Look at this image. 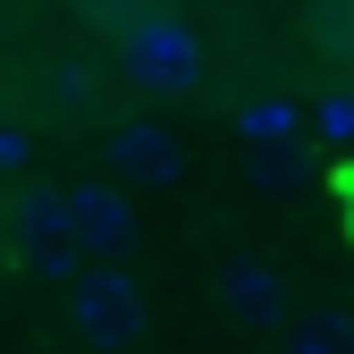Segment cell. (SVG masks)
Returning a JSON list of instances; mask_svg holds the SVG:
<instances>
[{
  "label": "cell",
  "instance_id": "obj_1",
  "mask_svg": "<svg viewBox=\"0 0 354 354\" xmlns=\"http://www.w3.org/2000/svg\"><path fill=\"white\" fill-rule=\"evenodd\" d=\"M68 329H76V346H93V354H136L152 337V295H144V279L118 270V261L76 270L68 279Z\"/></svg>",
  "mask_w": 354,
  "mask_h": 354
},
{
  "label": "cell",
  "instance_id": "obj_2",
  "mask_svg": "<svg viewBox=\"0 0 354 354\" xmlns=\"http://www.w3.org/2000/svg\"><path fill=\"white\" fill-rule=\"evenodd\" d=\"M118 42V68H127V84H144L152 102H186V93H203V42H194V26L169 9H144L127 34H110Z\"/></svg>",
  "mask_w": 354,
  "mask_h": 354
},
{
  "label": "cell",
  "instance_id": "obj_3",
  "mask_svg": "<svg viewBox=\"0 0 354 354\" xmlns=\"http://www.w3.org/2000/svg\"><path fill=\"white\" fill-rule=\"evenodd\" d=\"M9 245L34 279H51L68 287L84 270V253H76V219H68V177H34V186L9 203Z\"/></svg>",
  "mask_w": 354,
  "mask_h": 354
},
{
  "label": "cell",
  "instance_id": "obj_4",
  "mask_svg": "<svg viewBox=\"0 0 354 354\" xmlns=\"http://www.w3.org/2000/svg\"><path fill=\"white\" fill-rule=\"evenodd\" d=\"M102 177L110 186H144V194H169L177 177H186V152L160 118H110L102 136Z\"/></svg>",
  "mask_w": 354,
  "mask_h": 354
},
{
  "label": "cell",
  "instance_id": "obj_5",
  "mask_svg": "<svg viewBox=\"0 0 354 354\" xmlns=\"http://www.w3.org/2000/svg\"><path fill=\"white\" fill-rule=\"evenodd\" d=\"M68 219H76V253L84 261H127L136 236H144L136 194L110 186V177H68Z\"/></svg>",
  "mask_w": 354,
  "mask_h": 354
},
{
  "label": "cell",
  "instance_id": "obj_6",
  "mask_svg": "<svg viewBox=\"0 0 354 354\" xmlns=\"http://www.w3.org/2000/svg\"><path fill=\"white\" fill-rule=\"evenodd\" d=\"M211 295L228 304V313H236L245 329H279V321H287V279H279V261H261V253H236V261H219Z\"/></svg>",
  "mask_w": 354,
  "mask_h": 354
},
{
  "label": "cell",
  "instance_id": "obj_7",
  "mask_svg": "<svg viewBox=\"0 0 354 354\" xmlns=\"http://www.w3.org/2000/svg\"><path fill=\"white\" fill-rule=\"evenodd\" d=\"M236 136H245V152H287V144H304V110L287 93H253L236 110Z\"/></svg>",
  "mask_w": 354,
  "mask_h": 354
},
{
  "label": "cell",
  "instance_id": "obj_8",
  "mask_svg": "<svg viewBox=\"0 0 354 354\" xmlns=\"http://www.w3.org/2000/svg\"><path fill=\"white\" fill-rule=\"evenodd\" d=\"M287 354H354V313H295Z\"/></svg>",
  "mask_w": 354,
  "mask_h": 354
},
{
  "label": "cell",
  "instance_id": "obj_9",
  "mask_svg": "<svg viewBox=\"0 0 354 354\" xmlns=\"http://www.w3.org/2000/svg\"><path fill=\"white\" fill-rule=\"evenodd\" d=\"M313 42L354 68V0H313Z\"/></svg>",
  "mask_w": 354,
  "mask_h": 354
},
{
  "label": "cell",
  "instance_id": "obj_10",
  "mask_svg": "<svg viewBox=\"0 0 354 354\" xmlns=\"http://www.w3.org/2000/svg\"><path fill=\"white\" fill-rule=\"evenodd\" d=\"M245 177H253V186H304V152L287 144V152H245Z\"/></svg>",
  "mask_w": 354,
  "mask_h": 354
},
{
  "label": "cell",
  "instance_id": "obj_11",
  "mask_svg": "<svg viewBox=\"0 0 354 354\" xmlns=\"http://www.w3.org/2000/svg\"><path fill=\"white\" fill-rule=\"evenodd\" d=\"M313 127H321L329 144H354V84H329L321 110H313Z\"/></svg>",
  "mask_w": 354,
  "mask_h": 354
},
{
  "label": "cell",
  "instance_id": "obj_12",
  "mask_svg": "<svg viewBox=\"0 0 354 354\" xmlns=\"http://www.w3.org/2000/svg\"><path fill=\"white\" fill-rule=\"evenodd\" d=\"M84 102H93V76H84V68H51V110H59V118H76Z\"/></svg>",
  "mask_w": 354,
  "mask_h": 354
},
{
  "label": "cell",
  "instance_id": "obj_13",
  "mask_svg": "<svg viewBox=\"0 0 354 354\" xmlns=\"http://www.w3.org/2000/svg\"><path fill=\"white\" fill-rule=\"evenodd\" d=\"M26 160H34V136H26L17 118H0V177H17Z\"/></svg>",
  "mask_w": 354,
  "mask_h": 354
}]
</instances>
